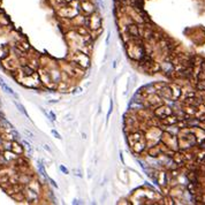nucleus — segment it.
<instances>
[{
	"label": "nucleus",
	"instance_id": "3",
	"mask_svg": "<svg viewBox=\"0 0 205 205\" xmlns=\"http://www.w3.org/2000/svg\"><path fill=\"white\" fill-rule=\"evenodd\" d=\"M197 88H198L199 90H205V80H204V81H201V82L198 83Z\"/></svg>",
	"mask_w": 205,
	"mask_h": 205
},
{
	"label": "nucleus",
	"instance_id": "2",
	"mask_svg": "<svg viewBox=\"0 0 205 205\" xmlns=\"http://www.w3.org/2000/svg\"><path fill=\"white\" fill-rule=\"evenodd\" d=\"M128 30L130 32V36H138V27H136L135 24L128 26Z\"/></svg>",
	"mask_w": 205,
	"mask_h": 205
},
{
	"label": "nucleus",
	"instance_id": "1",
	"mask_svg": "<svg viewBox=\"0 0 205 205\" xmlns=\"http://www.w3.org/2000/svg\"><path fill=\"white\" fill-rule=\"evenodd\" d=\"M22 72H23V74L26 75V76H31V75H34V69L32 68H30L29 66L24 65L23 67H22Z\"/></svg>",
	"mask_w": 205,
	"mask_h": 205
}]
</instances>
